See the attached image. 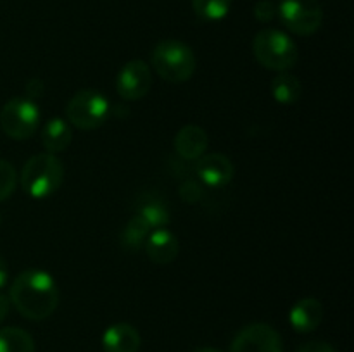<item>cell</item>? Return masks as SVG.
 Segmentation results:
<instances>
[{"mask_svg":"<svg viewBox=\"0 0 354 352\" xmlns=\"http://www.w3.org/2000/svg\"><path fill=\"white\" fill-rule=\"evenodd\" d=\"M135 214H138L151 226V230L166 228L171 221L168 204L158 193H140L135 200Z\"/></svg>","mask_w":354,"mask_h":352,"instance_id":"5bb4252c","label":"cell"},{"mask_svg":"<svg viewBox=\"0 0 354 352\" xmlns=\"http://www.w3.org/2000/svg\"><path fill=\"white\" fill-rule=\"evenodd\" d=\"M17 185V173L9 161L0 159V202L9 199Z\"/></svg>","mask_w":354,"mask_h":352,"instance_id":"44dd1931","label":"cell"},{"mask_svg":"<svg viewBox=\"0 0 354 352\" xmlns=\"http://www.w3.org/2000/svg\"><path fill=\"white\" fill-rule=\"evenodd\" d=\"M178 238L168 228H156L144 244L147 257L156 264H169L178 255Z\"/></svg>","mask_w":354,"mask_h":352,"instance_id":"7c38bea8","label":"cell"},{"mask_svg":"<svg viewBox=\"0 0 354 352\" xmlns=\"http://www.w3.org/2000/svg\"><path fill=\"white\" fill-rule=\"evenodd\" d=\"M154 71L168 83H185L194 76L197 68L194 50L182 40L168 38L159 41L151 54Z\"/></svg>","mask_w":354,"mask_h":352,"instance_id":"277c9868","label":"cell"},{"mask_svg":"<svg viewBox=\"0 0 354 352\" xmlns=\"http://www.w3.org/2000/svg\"><path fill=\"white\" fill-rule=\"evenodd\" d=\"M151 231V226L138 214H133L120 233L121 247L128 252L144 251V244Z\"/></svg>","mask_w":354,"mask_h":352,"instance_id":"e0dca14e","label":"cell"},{"mask_svg":"<svg viewBox=\"0 0 354 352\" xmlns=\"http://www.w3.org/2000/svg\"><path fill=\"white\" fill-rule=\"evenodd\" d=\"M301 93H303V85L299 78L289 72H279V76L272 81L273 99L283 106L296 104L301 99Z\"/></svg>","mask_w":354,"mask_h":352,"instance_id":"ac0fdd59","label":"cell"},{"mask_svg":"<svg viewBox=\"0 0 354 352\" xmlns=\"http://www.w3.org/2000/svg\"><path fill=\"white\" fill-rule=\"evenodd\" d=\"M196 175L204 186L221 188L234 178V164L230 159L220 152L204 154L196 161Z\"/></svg>","mask_w":354,"mask_h":352,"instance_id":"30bf717a","label":"cell"},{"mask_svg":"<svg viewBox=\"0 0 354 352\" xmlns=\"http://www.w3.org/2000/svg\"><path fill=\"white\" fill-rule=\"evenodd\" d=\"M41 145L48 154H61L68 150L73 141V128L62 117H52L41 128Z\"/></svg>","mask_w":354,"mask_h":352,"instance_id":"2e32d148","label":"cell"},{"mask_svg":"<svg viewBox=\"0 0 354 352\" xmlns=\"http://www.w3.org/2000/svg\"><path fill=\"white\" fill-rule=\"evenodd\" d=\"M279 16L283 26L299 37L317 33L324 23V9L318 0H282Z\"/></svg>","mask_w":354,"mask_h":352,"instance_id":"52a82bcc","label":"cell"},{"mask_svg":"<svg viewBox=\"0 0 354 352\" xmlns=\"http://www.w3.org/2000/svg\"><path fill=\"white\" fill-rule=\"evenodd\" d=\"M24 90H26V97L28 99H37V97H40L41 93H44L45 86H44V81L38 78H33L30 79V81L26 83V86H24Z\"/></svg>","mask_w":354,"mask_h":352,"instance_id":"d4e9b609","label":"cell"},{"mask_svg":"<svg viewBox=\"0 0 354 352\" xmlns=\"http://www.w3.org/2000/svg\"><path fill=\"white\" fill-rule=\"evenodd\" d=\"M289 321L297 333H311L324 321V306L315 297L299 299L290 309Z\"/></svg>","mask_w":354,"mask_h":352,"instance_id":"4fadbf2b","label":"cell"},{"mask_svg":"<svg viewBox=\"0 0 354 352\" xmlns=\"http://www.w3.org/2000/svg\"><path fill=\"white\" fill-rule=\"evenodd\" d=\"M40 124V110L35 100L28 97H14L3 104L0 110V128L12 140H28Z\"/></svg>","mask_w":354,"mask_h":352,"instance_id":"8992f818","label":"cell"},{"mask_svg":"<svg viewBox=\"0 0 354 352\" xmlns=\"http://www.w3.org/2000/svg\"><path fill=\"white\" fill-rule=\"evenodd\" d=\"M0 224H2V213H0Z\"/></svg>","mask_w":354,"mask_h":352,"instance_id":"f1b7e54d","label":"cell"},{"mask_svg":"<svg viewBox=\"0 0 354 352\" xmlns=\"http://www.w3.org/2000/svg\"><path fill=\"white\" fill-rule=\"evenodd\" d=\"M173 147H175V152L180 155V159L196 162L197 159L206 154L207 147H209V137H207L204 128L197 126V124H185L176 133Z\"/></svg>","mask_w":354,"mask_h":352,"instance_id":"8fae6325","label":"cell"},{"mask_svg":"<svg viewBox=\"0 0 354 352\" xmlns=\"http://www.w3.org/2000/svg\"><path fill=\"white\" fill-rule=\"evenodd\" d=\"M140 333L130 323H114L102 333L104 352H138Z\"/></svg>","mask_w":354,"mask_h":352,"instance_id":"9a60e30c","label":"cell"},{"mask_svg":"<svg viewBox=\"0 0 354 352\" xmlns=\"http://www.w3.org/2000/svg\"><path fill=\"white\" fill-rule=\"evenodd\" d=\"M296 352H335V349L332 347L330 344L322 340H313V342H306V344L301 345Z\"/></svg>","mask_w":354,"mask_h":352,"instance_id":"cb8c5ba5","label":"cell"},{"mask_svg":"<svg viewBox=\"0 0 354 352\" xmlns=\"http://www.w3.org/2000/svg\"><path fill=\"white\" fill-rule=\"evenodd\" d=\"M192 352H220V351H216V349H213V347H199Z\"/></svg>","mask_w":354,"mask_h":352,"instance_id":"83f0119b","label":"cell"},{"mask_svg":"<svg viewBox=\"0 0 354 352\" xmlns=\"http://www.w3.org/2000/svg\"><path fill=\"white\" fill-rule=\"evenodd\" d=\"M7 282H9V268H7V262L0 255V289L6 286Z\"/></svg>","mask_w":354,"mask_h":352,"instance_id":"4316f807","label":"cell"},{"mask_svg":"<svg viewBox=\"0 0 354 352\" xmlns=\"http://www.w3.org/2000/svg\"><path fill=\"white\" fill-rule=\"evenodd\" d=\"M9 300L23 317L44 321L57 309L59 286L44 269H24L10 283Z\"/></svg>","mask_w":354,"mask_h":352,"instance_id":"6da1fadb","label":"cell"},{"mask_svg":"<svg viewBox=\"0 0 354 352\" xmlns=\"http://www.w3.org/2000/svg\"><path fill=\"white\" fill-rule=\"evenodd\" d=\"M9 306H10L9 297L3 295V293L0 292V324H2V321L6 320L7 314H9Z\"/></svg>","mask_w":354,"mask_h":352,"instance_id":"484cf974","label":"cell"},{"mask_svg":"<svg viewBox=\"0 0 354 352\" xmlns=\"http://www.w3.org/2000/svg\"><path fill=\"white\" fill-rule=\"evenodd\" d=\"M111 114L109 100L97 90H80L66 106V119L71 126L92 131L102 126Z\"/></svg>","mask_w":354,"mask_h":352,"instance_id":"5b68a950","label":"cell"},{"mask_svg":"<svg viewBox=\"0 0 354 352\" xmlns=\"http://www.w3.org/2000/svg\"><path fill=\"white\" fill-rule=\"evenodd\" d=\"M252 54L263 68L287 72L297 64L299 48L287 33L275 28H266L256 33L252 40Z\"/></svg>","mask_w":354,"mask_h":352,"instance_id":"3957f363","label":"cell"},{"mask_svg":"<svg viewBox=\"0 0 354 352\" xmlns=\"http://www.w3.org/2000/svg\"><path fill=\"white\" fill-rule=\"evenodd\" d=\"M197 16L204 21H220L230 12L232 0H192Z\"/></svg>","mask_w":354,"mask_h":352,"instance_id":"ffe728a7","label":"cell"},{"mask_svg":"<svg viewBox=\"0 0 354 352\" xmlns=\"http://www.w3.org/2000/svg\"><path fill=\"white\" fill-rule=\"evenodd\" d=\"M152 86V72L147 62L142 59L128 61L120 69L116 78V92L118 95L128 102L144 99Z\"/></svg>","mask_w":354,"mask_h":352,"instance_id":"9c48e42d","label":"cell"},{"mask_svg":"<svg viewBox=\"0 0 354 352\" xmlns=\"http://www.w3.org/2000/svg\"><path fill=\"white\" fill-rule=\"evenodd\" d=\"M230 352H283V342L270 324L251 323L239 330L230 344Z\"/></svg>","mask_w":354,"mask_h":352,"instance_id":"ba28073f","label":"cell"},{"mask_svg":"<svg viewBox=\"0 0 354 352\" xmlns=\"http://www.w3.org/2000/svg\"><path fill=\"white\" fill-rule=\"evenodd\" d=\"M21 186L33 199H47L61 188L64 166L61 159L48 152L35 154L24 162L19 175Z\"/></svg>","mask_w":354,"mask_h":352,"instance_id":"7a4b0ae2","label":"cell"},{"mask_svg":"<svg viewBox=\"0 0 354 352\" xmlns=\"http://www.w3.org/2000/svg\"><path fill=\"white\" fill-rule=\"evenodd\" d=\"M277 14H279V7H275V3L270 2V0H261L254 6V16L261 23H268Z\"/></svg>","mask_w":354,"mask_h":352,"instance_id":"603a6c76","label":"cell"},{"mask_svg":"<svg viewBox=\"0 0 354 352\" xmlns=\"http://www.w3.org/2000/svg\"><path fill=\"white\" fill-rule=\"evenodd\" d=\"M180 199L187 204H199L204 197V186L199 179H185L178 188Z\"/></svg>","mask_w":354,"mask_h":352,"instance_id":"7402d4cb","label":"cell"},{"mask_svg":"<svg viewBox=\"0 0 354 352\" xmlns=\"http://www.w3.org/2000/svg\"><path fill=\"white\" fill-rule=\"evenodd\" d=\"M0 352H35V340L23 328H0Z\"/></svg>","mask_w":354,"mask_h":352,"instance_id":"d6986e66","label":"cell"}]
</instances>
